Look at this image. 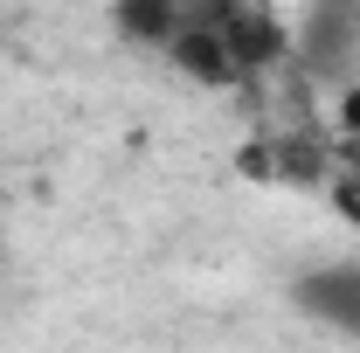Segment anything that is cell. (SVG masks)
Instances as JSON below:
<instances>
[{
  "label": "cell",
  "mask_w": 360,
  "mask_h": 353,
  "mask_svg": "<svg viewBox=\"0 0 360 353\" xmlns=\"http://www.w3.org/2000/svg\"><path fill=\"white\" fill-rule=\"evenodd\" d=\"M333 208H340L347 222H360V160H354L340 180H333Z\"/></svg>",
  "instance_id": "obj_5"
},
{
  "label": "cell",
  "mask_w": 360,
  "mask_h": 353,
  "mask_svg": "<svg viewBox=\"0 0 360 353\" xmlns=\"http://www.w3.org/2000/svg\"><path fill=\"white\" fill-rule=\"evenodd\" d=\"M215 28H222V42H229V56H236V70H270L284 49H291V35L270 21L264 7H250V0H229L222 14H208Z\"/></svg>",
  "instance_id": "obj_2"
},
{
  "label": "cell",
  "mask_w": 360,
  "mask_h": 353,
  "mask_svg": "<svg viewBox=\"0 0 360 353\" xmlns=\"http://www.w3.org/2000/svg\"><path fill=\"white\" fill-rule=\"evenodd\" d=\"M291 305L312 326H333V333L360 340V257H333V264L298 270L291 277Z\"/></svg>",
  "instance_id": "obj_1"
},
{
  "label": "cell",
  "mask_w": 360,
  "mask_h": 353,
  "mask_svg": "<svg viewBox=\"0 0 360 353\" xmlns=\"http://www.w3.org/2000/svg\"><path fill=\"white\" fill-rule=\"evenodd\" d=\"M167 56H174L194 84H236V77H243V70H236V56H229V42H222V28H215L208 14H187V21H180V35L167 42Z\"/></svg>",
  "instance_id": "obj_3"
},
{
  "label": "cell",
  "mask_w": 360,
  "mask_h": 353,
  "mask_svg": "<svg viewBox=\"0 0 360 353\" xmlns=\"http://www.w3.org/2000/svg\"><path fill=\"white\" fill-rule=\"evenodd\" d=\"M340 132H347V139H360V84L340 97Z\"/></svg>",
  "instance_id": "obj_6"
},
{
  "label": "cell",
  "mask_w": 360,
  "mask_h": 353,
  "mask_svg": "<svg viewBox=\"0 0 360 353\" xmlns=\"http://www.w3.org/2000/svg\"><path fill=\"white\" fill-rule=\"evenodd\" d=\"M111 21H118V35L132 49H167L180 35V21H187V7L180 0H118Z\"/></svg>",
  "instance_id": "obj_4"
}]
</instances>
